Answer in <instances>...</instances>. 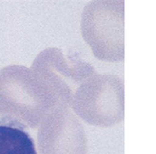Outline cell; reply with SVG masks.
Returning a JSON list of instances; mask_svg holds the SVG:
<instances>
[{"mask_svg":"<svg viewBox=\"0 0 156 154\" xmlns=\"http://www.w3.org/2000/svg\"><path fill=\"white\" fill-rule=\"evenodd\" d=\"M0 154H37L26 126L10 116L0 119Z\"/></svg>","mask_w":156,"mask_h":154,"instance_id":"1","label":"cell"}]
</instances>
